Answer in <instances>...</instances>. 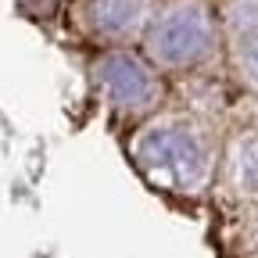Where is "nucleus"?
<instances>
[{"mask_svg": "<svg viewBox=\"0 0 258 258\" xmlns=\"http://www.w3.org/2000/svg\"><path fill=\"white\" fill-rule=\"evenodd\" d=\"M233 47L251 83H258V4H240L233 11Z\"/></svg>", "mask_w": 258, "mask_h": 258, "instance_id": "obj_5", "label": "nucleus"}, {"mask_svg": "<svg viewBox=\"0 0 258 258\" xmlns=\"http://www.w3.org/2000/svg\"><path fill=\"white\" fill-rule=\"evenodd\" d=\"M233 172H237V183H240L244 194H258V133L254 137H244L237 144Z\"/></svg>", "mask_w": 258, "mask_h": 258, "instance_id": "obj_6", "label": "nucleus"}, {"mask_svg": "<svg viewBox=\"0 0 258 258\" xmlns=\"http://www.w3.org/2000/svg\"><path fill=\"white\" fill-rule=\"evenodd\" d=\"M137 165L169 190H198L208 179V144L186 122H154L133 144Z\"/></svg>", "mask_w": 258, "mask_h": 258, "instance_id": "obj_1", "label": "nucleus"}, {"mask_svg": "<svg viewBox=\"0 0 258 258\" xmlns=\"http://www.w3.org/2000/svg\"><path fill=\"white\" fill-rule=\"evenodd\" d=\"M97 86L118 111H147L158 104L161 83L151 72V64H144L133 54H108L97 61Z\"/></svg>", "mask_w": 258, "mask_h": 258, "instance_id": "obj_3", "label": "nucleus"}, {"mask_svg": "<svg viewBox=\"0 0 258 258\" xmlns=\"http://www.w3.org/2000/svg\"><path fill=\"white\" fill-rule=\"evenodd\" d=\"M215 47V22L205 4L179 0L169 11H161L147 32V50L165 69H186L208 57Z\"/></svg>", "mask_w": 258, "mask_h": 258, "instance_id": "obj_2", "label": "nucleus"}, {"mask_svg": "<svg viewBox=\"0 0 258 258\" xmlns=\"http://www.w3.org/2000/svg\"><path fill=\"white\" fill-rule=\"evenodd\" d=\"M147 4L151 0H86V22L97 36L122 40L144 25Z\"/></svg>", "mask_w": 258, "mask_h": 258, "instance_id": "obj_4", "label": "nucleus"}]
</instances>
